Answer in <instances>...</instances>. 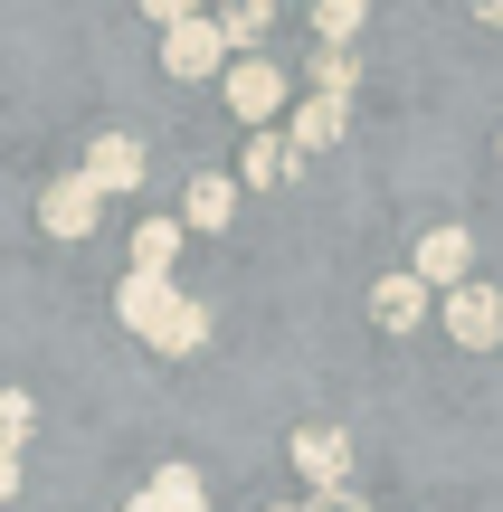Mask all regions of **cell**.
<instances>
[{
  "label": "cell",
  "mask_w": 503,
  "mask_h": 512,
  "mask_svg": "<svg viewBox=\"0 0 503 512\" xmlns=\"http://www.w3.org/2000/svg\"><path fill=\"white\" fill-rule=\"evenodd\" d=\"M314 38H323V48H352V38H361V0H323V10H314Z\"/></svg>",
  "instance_id": "obj_17"
},
{
  "label": "cell",
  "mask_w": 503,
  "mask_h": 512,
  "mask_svg": "<svg viewBox=\"0 0 503 512\" xmlns=\"http://www.w3.org/2000/svg\"><path fill=\"white\" fill-rule=\"evenodd\" d=\"M29 427H38V399H29V389H0V456H19Z\"/></svg>",
  "instance_id": "obj_16"
},
{
  "label": "cell",
  "mask_w": 503,
  "mask_h": 512,
  "mask_svg": "<svg viewBox=\"0 0 503 512\" xmlns=\"http://www.w3.org/2000/svg\"><path fill=\"white\" fill-rule=\"evenodd\" d=\"M171 256H181V219H143L133 228V275H171Z\"/></svg>",
  "instance_id": "obj_14"
},
{
  "label": "cell",
  "mask_w": 503,
  "mask_h": 512,
  "mask_svg": "<svg viewBox=\"0 0 503 512\" xmlns=\"http://www.w3.org/2000/svg\"><path fill=\"white\" fill-rule=\"evenodd\" d=\"M285 143H295V162H304V152H323V143H342V105H333V95H304Z\"/></svg>",
  "instance_id": "obj_12"
},
{
  "label": "cell",
  "mask_w": 503,
  "mask_h": 512,
  "mask_svg": "<svg viewBox=\"0 0 503 512\" xmlns=\"http://www.w3.org/2000/svg\"><path fill=\"white\" fill-rule=\"evenodd\" d=\"M228 67V38H219V19H171L162 29V76H181V86H200V76H219Z\"/></svg>",
  "instance_id": "obj_1"
},
{
  "label": "cell",
  "mask_w": 503,
  "mask_h": 512,
  "mask_svg": "<svg viewBox=\"0 0 503 512\" xmlns=\"http://www.w3.org/2000/svg\"><path fill=\"white\" fill-rule=\"evenodd\" d=\"M352 86H361L352 48H323V57H314V95H333V105H352Z\"/></svg>",
  "instance_id": "obj_15"
},
{
  "label": "cell",
  "mask_w": 503,
  "mask_h": 512,
  "mask_svg": "<svg viewBox=\"0 0 503 512\" xmlns=\"http://www.w3.org/2000/svg\"><path fill=\"white\" fill-rule=\"evenodd\" d=\"M171 304H181V285H171V275H124V285H114V313H124L133 342H152V332L171 323Z\"/></svg>",
  "instance_id": "obj_5"
},
{
  "label": "cell",
  "mask_w": 503,
  "mask_h": 512,
  "mask_svg": "<svg viewBox=\"0 0 503 512\" xmlns=\"http://www.w3.org/2000/svg\"><path fill=\"white\" fill-rule=\"evenodd\" d=\"M266 19H276V10H266V0H247V10H228V19H219V38H228V57H238V48L257 57V38H266Z\"/></svg>",
  "instance_id": "obj_18"
},
{
  "label": "cell",
  "mask_w": 503,
  "mask_h": 512,
  "mask_svg": "<svg viewBox=\"0 0 503 512\" xmlns=\"http://www.w3.org/2000/svg\"><path fill=\"white\" fill-rule=\"evenodd\" d=\"M200 503H209V494H200V475H190V465H162V475H152L124 512H200Z\"/></svg>",
  "instance_id": "obj_11"
},
{
  "label": "cell",
  "mask_w": 503,
  "mask_h": 512,
  "mask_svg": "<svg viewBox=\"0 0 503 512\" xmlns=\"http://www.w3.org/2000/svg\"><path fill=\"white\" fill-rule=\"evenodd\" d=\"M276 512H304V503H276Z\"/></svg>",
  "instance_id": "obj_21"
},
{
  "label": "cell",
  "mask_w": 503,
  "mask_h": 512,
  "mask_svg": "<svg viewBox=\"0 0 503 512\" xmlns=\"http://www.w3.org/2000/svg\"><path fill=\"white\" fill-rule=\"evenodd\" d=\"M304 512H371V503H361V494H352V484H333V494H314V503H304Z\"/></svg>",
  "instance_id": "obj_19"
},
{
  "label": "cell",
  "mask_w": 503,
  "mask_h": 512,
  "mask_svg": "<svg viewBox=\"0 0 503 512\" xmlns=\"http://www.w3.org/2000/svg\"><path fill=\"white\" fill-rule=\"evenodd\" d=\"M295 475L314 484V494L352 484V437H342V427H295Z\"/></svg>",
  "instance_id": "obj_6"
},
{
  "label": "cell",
  "mask_w": 503,
  "mask_h": 512,
  "mask_svg": "<svg viewBox=\"0 0 503 512\" xmlns=\"http://www.w3.org/2000/svg\"><path fill=\"white\" fill-rule=\"evenodd\" d=\"M447 332H456L466 351H494V342H503V294H494V285H475V275H466V285L447 294Z\"/></svg>",
  "instance_id": "obj_3"
},
{
  "label": "cell",
  "mask_w": 503,
  "mask_h": 512,
  "mask_svg": "<svg viewBox=\"0 0 503 512\" xmlns=\"http://www.w3.org/2000/svg\"><path fill=\"white\" fill-rule=\"evenodd\" d=\"M228 209H238V181H228V171H200L190 200H181V238L190 228H228Z\"/></svg>",
  "instance_id": "obj_10"
},
{
  "label": "cell",
  "mask_w": 503,
  "mask_h": 512,
  "mask_svg": "<svg viewBox=\"0 0 503 512\" xmlns=\"http://www.w3.org/2000/svg\"><path fill=\"white\" fill-rule=\"evenodd\" d=\"M371 323L380 332H418L428 323V285H418V275H380L371 285Z\"/></svg>",
  "instance_id": "obj_9"
},
{
  "label": "cell",
  "mask_w": 503,
  "mask_h": 512,
  "mask_svg": "<svg viewBox=\"0 0 503 512\" xmlns=\"http://www.w3.org/2000/svg\"><path fill=\"white\" fill-rule=\"evenodd\" d=\"M95 209H105V200H95V190L76 181V171L38 190V228H48V238H95Z\"/></svg>",
  "instance_id": "obj_7"
},
{
  "label": "cell",
  "mask_w": 503,
  "mask_h": 512,
  "mask_svg": "<svg viewBox=\"0 0 503 512\" xmlns=\"http://www.w3.org/2000/svg\"><path fill=\"white\" fill-rule=\"evenodd\" d=\"M76 181H86L95 200H105V190H143V143H133V133H95Z\"/></svg>",
  "instance_id": "obj_4"
},
{
  "label": "cell",
  "mask_w": 503,
  "mask_h": 512,
  "mask_svg": "<svg viewBox=\"0 0 503 512\" xmlns=\"http://www.w3.org/2000/svg\"><path fill=\"white\" fill-rule=\"evenodd\" d=\"M238 181H257V190L295 181V143H285V133H257V143H247V162H238Z\"/></svg>",
  "instance_id": "obj_13"
},
{
  "label": "cell",
  "mask_w": 503,
  "mask_h": 512,
  "mask_svg": "<svg viewBox=\"0 0 503 512\" xmlns=\"http://www.w3.org/2000/svg\"><path fill=\"white\" fill-rule=\"evenodd\" d=\"M19 494V456H0V503H10Z\"/></svg>",
  "instance_id": "obj_20"
},
{
  "label": "cell",
  "mask_w": 503,
  "mask_h": 512,
  "mask_svg": "<svg viewBox=\"0 0 503 512\" xmlns=\"http://www.w3.org/2000/svg\"><path fill=\"white\" fill-rule=\"evenodd\" d=\"M228 114L238 124H276L285 114V67L276 57H228Z\"/></svg>",
  "instance_id": "obj_2"
},
{
  "label": "cell",
  "mask_w": 503,
  "mask_h": 512,
  "mask_svg": "<svg viewBox=\"0 0 503 512\" xmlns=\"http://www.w3.org/2000/svg\"><path fill=\"white\" fill-rule=\"evenodd\" d=\"M466 266H475V238H466V228H428V238H418V256H409V275H418V285H466Z\"/></svg>",
  "instance_id": "obj_8"
}]
</instances>
